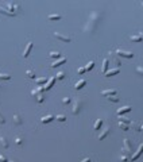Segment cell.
Returning a JSON list of instances; mask_svg holds the SVG:
<instances>
[{"instance_id": "f35d334b", "label": "cell", "mask_w": 143, "mask_h": 162, "mask_svg": "<svg viewBox=\"0 0 143 162\" xmlns=\"http://www.w3.org/2000/svg\"><path fill=\"white\" fill-rule=\"evenodd\" d=\"M0 162H9V161H8V159H7V158L3 155V154H0Z\"/></svg>"}, {"instance_id": "83f0119b", "label": "cell", "mask_w": 143, "mask_h": 162, "mask_svg": "<svg viewBox=\"0 0 143 162\" xmlns=\"http://www.w3.org/2000/svg\"><path fill=\"white\" fill-rule=\"evenodd\" d=\"M130 127H131V128H132V130H136V131H140V127L135 123V122H132V123H131L130 124Z\"/></svg>"}, {"instance_id": "74e56055", "label": "cell", "mask_w": 143, "mask_h": 162, "mask_svg": "<svg viewBox=\"0 0 143 162\" xmlns=\"http://www.w3.org/2000/svg\"><path fill=\"white\" fill-rule=\"evenodd\" d=\"M136 72H138L140 76H143V66H136Z\"/></svg>"}, {"instance_id": "bcb514c9", "label": "cell", "mask_w": 143, "mask_h": 162, "mask_svg": "<svg viewBox=\"0 0 143 162\" xmlns=\"http://www.w3.org/2000/svg\"><path fill=\"white\" fill-rule=\"evenodd\" d=\"M142 6H143V3H142Z\"/></svg>"}, {"instance_id": "e575fe53", "label": "cell", "mask_w": 143, "mask_h": 162, "mask_svg": "<svg viewBox=\"0 0 143 162\" xmlns=\"http://www.w3.org/2000/svg\"><path fill=\"white\" fill-rule=\"evenodd\" d=\"M64 77H65V72H59L55 78H57V80H64Z\"/></svg>"}, {"instance_id": "3957f363", "label": "cell", "mask_w": 143, "mask_h": 162, "mask_svg": "<svg viewBox=\"0 0 143 162\" xmlns=\"http://www.w3.org/2000/svg\"><path fill=\"white\" fill-rule=\"evenodd\" d=\"M115 54L119 57V55H120V57H124V58H132V57H134V54L132 53H131V51H124V50H122V49H117L116 51H115Z\"/></svg>"}, {"instance_id": "60d3db41", "label": "cell", "mask_w": 143, "mask_h": 162, "mask_svg": "<svg viewBox=\"0 0 143 162\" xmlns=\"http://www.w3.org/2000/svg\"><path fill=\"white\" fill-rule=\"evenodd\" d=\"M77 72H78V74H84L85 73V68H80Z\"/></svg>"}, {"instance_id": "603a6c76", "label": "cell", "mask_w": 143, "mask_h": 162, "mask_svg": "<svg viewBox=\"0 0 143 162\" xmlns=\"http://www.w3.org/2000/svg\"><path fill=\"white\" fill-rule=\"evenodd\" d=\"M101 124H103V119H97L96 122H94V126H93V128L94 130H100V127H101Z\"/></svg>"}, {"instance_id": "7402d4cb", "label": "cell", "mask_w": 143, "mask_h": 162, "mask_svg": "<svg viewBox=\"0 0 143 162\" xmlns=\"http://www.w3.org/2000/svg\"><path fill=\"white\" fill-rule=\"evenodd\" d=\"M85 84H87V81H85V80H80V81H77V83H76V85H74V88H76V89L78 90V89H81L82 87H84Z\"/></svg>"}, {"instance_id": "d6a6232c", "label": "cell", "mask_w": 143, "mask_h": 162, "mask_svg": "<svg viewBox=\"0 0 143 162\" xmlns=\"http://www.w3.org/2000/svg\"><path fill=\"white\" fill-rule=\"evenodd\" d=\"M43 100H45V96H43V93H39V95H37V101H38V103H43Z\"/></svg>"}, {"instance_id": "8992f818", "label": "cell", "mask_w": 143, "mask_h": 162, "mask_svg": "<svg viewBox=\"0 0 143 162\" xmlns=\"http://www.w3.org/2000/svg\"><path fill=\"white\" fill-rule=\"evenodd\" d=\"M142 153H143V143H142V145H140V146L138 147L136 153H135V154H134L132 157H131V158H130V162H135V161H136V159H138V158H139V157L142 155Z\"/></svg>"}, {"instance_id": "4316f807", "label": "cell", "mask_w": 143, "mask_h": 162, "mask_svg": "<svg viewBox=\"0 0 143 162\" xmlns=\"http://www.w3.org/2000/svg\"><path fill=\"white\" fill-rule=\"evenodd\" d=\"M119 122H120V123H124V124H131V122L127 119V118H123V116H119Z\"/></svg>"}, {"instance_id": "f1b7e54d", "label": "cell", "mask_w": 143, "mask_h": 162, "mask_svg": "<svg viewBox=\"0 0 143 162\" xmlns=\"http://www.w3.org/2000/svg\"><path fill=\"white\" fill-rule=\"evenodd\" d=\"M119 127H120L122 130H124V131H127V130L130 128V126H128V124H124V123H120V122H119Z\"/></svg>"}, {"instance_id": "9c48e42d", "label": "cell", "mask_w": 143, "mask_h": 162, "mask_svg": "<svg viewBox=\"0 0 143 162\" xmlns=\"http://www.w3.org/2000/svg\"><path fill=\"white\" fill-rule=\"evenodd\" d=\"M32 46H34L32 42H28V43H27L25 51H23V57H25V58H27V57L30 55V53H31V50H32Z\"/></svg>"}, {"instance_id": "7c38bea8", "label": "cell", "mask_w": 143, "mask_h": 162, "mask_svg": "<svg viewBox=\"0 0 143 162\" xmlns=\"http://www.w3.org/2000/svg\"><path fill=\"white\" fill-rule=\"evenodd\" d=\"M109 54H111V57H112V61H113V64H115L116 66H119V68H120L122 62H120V60H119V57L115 54V51H109Z\"/></svg>"}, {"instance_id": "ffe728a7", "label": "cell", "mask_w": 143, "mask_h": 162, "mask_svg": "<svg viewBox=\"0 0 143 162\" xmlns=\"http://www.w3.org/2000/svg\"><path fill=\"white\" fill-rule=\"evenodd\" d=\"M0 12H2V14H4V15H7V16H15V14L9 12V11H8L6 7H2V6H0Z\"/></svg>"}, {"instance_id": "52a82bcc", "label": "cell", "mask_w": 143, "mask_h": 162, "mask_svg": "<svg viewBox=\"0 0 143 162\" xmlns=\"http://www.w3.org/2000/svg\"><path fill=\"white\" fill-rule=\"evenodd\" d=\"M55 77H51V78H49L47 80V83H46V85H45V90H50L53 87H54V84H55Z\"/></svg>"}, {"instance_id": "836d02e7", "label": "cell", "mask_w": 143, "mask_h": 162, "mask_svg": "<svg viewBox=\"0 0 143 162\" xmlns=\"http://www.w3.org/2000/svg\"><path fill=\"white\" fill-rule=\"evenodd\" d=\"M55 119H57L58 122H65V120H66V118L64 116V115H57V116H55Z\"/></svg>"}, {"instance_id": "ac0fdd59", "label": "cell", "mask_w": 143, "mask_h": 162, "mask_svg": "<svg viewBox=\"0 0 143 162\" xmlns=\"http://www.w3.org/2000/svg\"><path fill=\"white\" fill-rule=\"evenodd\" d=\"M119 70H120V68H115V69H112V70H108L105 73V76L107 77H111V76H115V74H117L119 73Z\"/></svg>"}, {"instance_id": "44dd1931", "label": "cell", "mask_w": 143, "mask_h": 162, "mask_svg": "<svg viewBox=\"0 0 143 162\" xmlns=\"http://www.w3.org/2000/svg\"><path fill=\"white\" fill-rule=\"evenodd\" d=\"M47 19L49 20H61L62 19V15H58V14H51L47 16Z\"/></svg>"}, {"instance_id": "8fae6325", "label": "cell", "mask_w": 143, "mask_h": 162, "mask_svg": "<svg viewBox=\"0 0 143 162\" xmlns=\"http://www.w3.org/2000/svg\"><path fill=\"white\" fill-rule=\"evenodd\" d=\"M109 132H111V126L105 127V128L103 130V132L99 135V139H100V141H103V139H104V138H105L107 135H109Z\"/></svg>"}, {"instance_id": "cb8c5ba5", "label": "cell", "mask_w": 143, "mask_h": 162, "mask_svg": "<svg viewBox=\"0 0 143 162\" xmlns=\"http://www.w3.org/2000/svg\"><path fill=\"white\" fill-rule=\"evenodd\" d=\"M0 145H2L4 149H8V142H7V139H6V138L4 136H0Z\"/></svg>"}, {"instance_id": "ee69618b", "label": "cell", "mask_w": 143, "mask_h": 162, "mask_svg": "<svg viewBox=\"0 0 143 162\" xmlns=\"http://www.w3.org/2000/svg\"><path fill=\"white\" fill-rule=\"evenodd\" d=\"M140 131H143V126H142V127H140Z\"/></svg>"}, {"instance_id": "ba28073f", "label": "cell", "mask_w": 143, "mask_h": 162, "mask_svg": "<svg viewBox=\"0 0 143 162\" xmlns=\"http://www.w3.org/2000/svg\"><path fill=\"white\" fill-rule=\"evenodd\" d=\"M101 95L108 97V96H116L117 95V90L116 89H107V90H101Z\"/></svg>"}, {"instance_id": "5bb4252c", "label": "cell", "mask_w": 143, "mask_h": 162, "mask_svg": "<svg viewBox=\"0 0 143 162\" xmlns=\"http://www.w3.org/2000/svg\"><path fill=\"white\" fill-rule=\"evenodd\" d=\"M130 41H132V42H142V41H143L142 32H139L138 35H131V37H130Z\"/></svg>"}, {"instance_id": "7a4b0ae2", "label": "cell", "mask_w": 143, "mask_h": 162, "mask_svg": "<svg viewBox=\"0 0 143 162\" xmlns=\"http://www.w3.org/2000/svg\"><path fill=\"white\" fill-rule=\"evenodd\" d=\"M81 107H82V101H81L80 99H76V100L73 101V106H72V113H73V115L80 113Z\"/></svg>"}, {"instance_id": "f546056e", "label": "cell", "mask_w": 143, "mask_h": 162, "mask_svg": "<svg viewBox=\"0 0 143 162\" xmlns=\"http://www.w3.org/2000/svg\"><path fill=\"white\" fill-rule=\"evenodd\" d=\"M26 76H27L28 78H35V73H34L32 70H26Z\"/></svg>"}, {"instance_id": "7dc6e473", "label": "cell", "mask_w": 143, "mask_h": 162, "mask_svg": "<svg viewBox=\"0 0 143 162\" xmlns=\"http://www.w3.org/2000/svg\"><path fill=\"white\" fill-rule=\"evenodd\" d=\"M142 35H143V34H142Z\"/></svg>"}, {"instance_id": "5b68a950", "label": "cell", "mask_w": 143, "mask_h": 162, "mask_svg": "<svg viewBox=\"0 0 143 162\" xmlns=\"http://www.w3.org/2000/svg\"><path fill=\"white\" fill-rule=\"evenodd\" d=\"M54 37L61 41V42H72V37H68V35H62L61 32H54Z\"/></svg>"}, {"instance_id": "4dcf8cb0", "label": "cell", "mask_w": 143, "mask_h": 162, "mask_svg": "<svg viewBox=\"0 0 143 162\" xmlns=\"http://www.w3.org/2000/svg\"><path fill=\"white\" fill-rule=\"evenodd\" d=\"M0 80L8 81V80H11V76H9V74H0Z\"/></svg>"}, {"instance_id": "1f68e13d", "label": "cell", "mask_w": 143, "mask_h": 162, "mask_svg": "<svg viewBox=\"0 0 143 162\" xmlns=\"http://www.w3.org/2000/svg\"><path fill=\"white\" fill-rule=\"evenodd\" d=\"M107 99H108L109 101H112V103H117V101H119V97H117V96H108Z\"/></svg>"}, {"instance_id": "d6986e66", "label": "cell", "mask_w": 143, "mask_h": 162, "mask_svg": "<svg viewBox=\"0 0 143 162\" xmlns=\"http://www.w3.org/2000/svg\"><path fill=\"white\" fill-rule=\"evenodd\" d=\"M66 60H68V58H66V57H65V58H59L58 61H55V62H54L53 65H50V66H51V68H57V66H59V65H62V64H65V62H66Z\"/></svg>"}, {"instance_id": "4fadbf2b", "label": "cell", "mask_w": 143, "mask_h": 162, "mask_svg": "<svg viewBox=\"0 0 143 162\" xmlns=\"http://www.w3.org/2000/svg\"><path fill=\"white\" fill-rule=\"evenodd\" d=\"M108 65H109V60H108V58H104V61H103V68H101V73H103V74H105L107 70H108Z\"/></svg>"}, {"instance_id": "2e32d148", "label": "cell", "mask_w": 143, "mask_h": 162, "mask_svg": "<svg viewBox=\"0 0 143 162\" xmlns=\"http://www.w3.org/2000/svg\"><path fill=\"white\" fill-rule=\"evenodd\" d=\"M14 123H15L16 126H20V124L23 123V119H22L20 115H18V113H15V115H14Z\"/></svg>"}, {"instance_id": "7bdbcfd3", "label": "cell", "mask_w": 143, "mask_h": 162, "mask_svg": "<svg viewBox=\"0 0 143 162\" xmlns=\"http://www.w3.org/2000/svg\"><path fill=\"white\" fill-rule=\"evenodd\" d=\"M81 162H90V158H89V157H88V158H84Z\"/></svg>"}, {"instance_id": "6da1fadb", "label": "cell", "mask_w": 143, "mask_h": 162, "mask_svg": "<svg viewBox=\"0 0 143 162\" xmlns=\"http://www.w3.org/2000/svg\"><path fill=\"white\" fill-rule=\"evenodd\" d=\"M100 18H101V14H100V12H92V14L89 15V19H88V22H87L84 30L88 31V32H93L94 30H96L97 25H99Z\"/></svg>"}, {"instance_id": "30bf717a", "label": "cell", "mask_w": 143, "mask_h": 162, "mask_svg": "<svg viewBox=\"0 0 143 162\" xmlns=\"http://www.w3.org/2000/svg\"><path fill=\"white\" fill-rule=\"evenodd\" d=\"M131 109H132V108H131L130 106H124V107H122V108H119V109L116 111V113H117V116H122L123 113H126V112H130Z\"/></svg>"}, {"instance_id": "d4e9b609", "label": "cell", "mask_w": 143, "mask_h": 162, "mask_svg": "<svg viewBox=\"0 0 143 162\" xmlns=\"http://www.w3.org/2000/svg\"><path fill=\"white\" fill-rule=\"evenodd\" d=\"M49 57H50V58H61V54H59L58 51H50L49 53Z\"/></svg>"}, {"instance_id": "e0dca14e", "label": "cell", "mask_w": 143, "mask_h": 162, "mask_svg": "<svg viewBox=\"0 0 143 162\" xmlns=\"http://www.w3.org/2000/svg\"><path fill=\"white\" fill-rule=\"evenodd\" d=\"M47 78L46 77H41V78H35V84L37 85H46Z\"/></svg>"}, {"instance_id": "9a60e30c", "label": "cell", "mask_w": 143, "mask_h": 162, "mask_svg": "<svg viewBox=\"0 0 143 162\" xmlns=\"http://www.w3.org/2000/svg\"><path fill=\"white\" fill-rule=\"evenodd\" d=\"M55 118L53 116V115H46V116H43L42 119H41V122L43 123V124H46V123H50V122H53Z\"/></svg>"}, {"instance_id": "d590c367", "label": "cell", "mask_w": 143, "mask_h": 162, "mask_svg": "<svg viewBox=\"0 0 143 162\" xmlns=\"http://www.w3.org/2000/svg\"><path fill=\"white\" fill-rule=\"evenodd\" d=\"M120 159H122L123 162H127V161H130V157H128V155H127L126 153H123V155L120 157Z\"/></svg>"}, {"instance_id": "484cf974", "label": "cell", "mask_w": 143, "mask_h": 162, "mask_svg": "<svg viewBox=\"0 0 143 162\" xmlns=\"http://www.w3.org/2000/svg\"><path fill=\"white\" fill-rule=\"evenodd\" d=\"M93 66H94V62H93V61H89V62H88V65L85 66V72H89V70H92V69H93Z\"/></svg>"}, {"instance_id": "8d00e7d4", "label": "cell", "mask_w": 143, "mask_h": 162, "mask_svg": "<svg viewBox=\"0 0 143 162\" xmlns=\"http://www.w3.org/2000/svg\"><path fill=\"white\" fill-rule=\"evenodd\" d=\"M15 142H16V145H22V142H23V138H22V136H16Z\"/></svg>"}, {"instance_id": "277c9868", "label": "cell", "mask_w": 143, "mask_h": 162, "mask_svg": "<svg viewBox=\"0 0 143 162\" xmlns=\"http://www.w3.org/2000/svg\"><path fill=\"white\" fill-rule=\"evenodd\" d=\"M123 143H124V146H123V149H122V151L123 153H131V151H132V145H131L130 143V141L127 139V138H126V139L123 141Z\"/></svg>"}, {"instance_id": "ab89813d", "label": "cell", "mask_w": 143, "mask_h": 162, "mask_svg": "<svg viewBox=\"0 0 143 162\" xmlns=\"http://www.w3.org/2000/svg\"><path fill=\"white\" fill-rule=\"evenodd\" d=\"M62 103H64V104H69V103H70V97H64V99H62Z\"/></svg>"}, {"instance_id": "f6af8a7d", "label": "cell", "mask_w": 143, "mask_h": 162, "mask_svg": "<svg viewBox=\"0 0 143 162\" xmlns=\"http://www.w3.org/2000/svg\"><path fill=\"white\" fill-rule=\"evenodd\" d=\"M9 162H16V161H9Z\"/></svg>"}, {"instance_id": "b9f144b4", "label": "cell", "mask_w": 143, "mask_h": 162, "mask_svg": "<svg viewBox=\"0 0 143 162\" xmlns=\"http://www.w3.org/2000/svg\"><path fill=\"white\" fill-rule=\"evenodd\" d=\"M0 123H2V124H3V123H6V119H4V116H3L2 113H0Z\"/></svg>"}]
</instances>
